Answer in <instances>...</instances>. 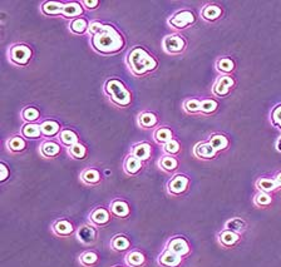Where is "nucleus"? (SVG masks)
Returning <instances> with one entry per match:
<instances>
[{"label":"nucleus","instance_id":"obj_1","mask_svg":"<svg viewBox=\"0 0 281 267\" xmlns=\"http://www.w3.org/2000/svg\"><path fill=\"white\" fill-rule=\"evenodd\" d=\"M88 32L91 34V46L97 53L112 56L122 52L126 46L123 36L111 24L92 22Z\"/></svg>","mask_w":281,"mask_h":267},{"label":"nucleus","instance_id":"obj_2","mask_svg":"<svg viewBox=\"0 0 281 267\" xmlns=\"http://www.w3.org/2000/svg\"><path fill=\"white\" fill-rule=\"evenodd\" d=\"M127 64L129 70L136 76H142L151 72L156 70L158 62L151 53H148L143 46H134L127 56Z\"/></svg>","mask_w":281,"mask_h":267},{"label":"nucleus","instance_id":"obj_3","mask_svg":"<svg viewBox=\"0 0 281 267\" xmlns=\"http://www.w3.org/2000/svg\"><path fill=\"white\" fill-rule=\"evenodd\" d=\"M104 90H106L107 96L109 100L118 107H128L132 102V94L123 82L119 79H109L107 80L106 86H104Z\"/></svg>","mask_w":281,"mask_h":267},{"label":"nucleus","instance_id":"obj_4","mask_svg":"<svg viewBox=\"0 0 281 267\" xmlns=\"http://www.w3.org/2000/svg\"><path fill=\"white\" fill-rule=\"evenodd\" d=\"M33 52L26 44H16L9 49V59L13 64L19 66H26L31 62Z\"/></svg>","mask_w":281,"mask_h":267},{"label":"nucleus","instance_id":"obj_5","mask_svg":"<svg viewBox=\"0 0 281 267\" xmlns=\"http://www.w3.org/2000/svg\"><path fill=\"white\" fill-rule=\"evenodd\" d=\"M196 22L195 14L191 10H180L168 19V24L175 29H186Z\"/></svg>","mask_w":281,"mask_h":267},{"label":"nucleus","instance_id":"obj_6","mask_svg":"<svg viewBox=\"0 0 281 267\" xmlns=\"http://www.w3.org/2000/svg\"><path fill=\"white\" fill-rule=\"evenodd\" d=\"M190 186V178L185 174H176L171 178L167 184L168 194L172 196H181L187 191Z\"/></svg>","mask_w":281,"mask_h":267},{"label":"nucleus","instance_id":"obj_7","mask_svg":"<svg viewBox=\"0 0 281 267\" xmlns=\"http://www.w3.org/2000/svg\"><path fill=\"white\" fill-rule=\"evenodd\" d=\"M186 40L178 34H171L163 39V49L168 54H181L186 49Z\"/></svg>","mask_w":281,"mask_h":267},{"label":"nucleus","instance_id":"obj_8","mask_svg":"<svg viewBox=\"0 0 281 267\" xmlns=\"http://www.w3.org/2000/svg\"><path fill=\"white\" fill-rule=\"evenodd\" d=\"M166 250L173 252V254H178L181 257H186L191 254V246L188 244L187 240L182 236L172 237L170 241L167 242Z\"/></svg>","mask_w":281,"mask_h":267},{"label":"nucleus","instance_id":"obj_9","mask_svg":"<svg viewBox=\"0 0 281 267\" xmlns=\"http://www.w3.org/2000/svg\"><path fill=\"white\" fill-rule=\"evenodd\" d=\"M233 86H235V79L232 76H218V79L213 84L212 92L217 97H226V96L230 94Z\"/></svg>","mask_w":281,"mask_h":267},{"label":"nucleus","instance_id":"obj_10","mask_svg":"<svg viewBox=\"0 0 281 267\" xmlns=\"http://www.w3.org/2000/svg\"><path fill=\"white\" fill-rule=\"evenodd\" d=\"M112 212L111 210H107L104 207H98V208L93 210L89 214V221L93 226L103 227L111 222Z\"/></svg>","mask_w":281,"mask_h":267},{"label":"nucleus","instance_id":"obj_11","mask_svg":"<svg viewBox=\"0 0 281 267\" xmlns=\"http://www.w3.org/2000/svg\"><path fill=\"white\" fill-rule=\"evenodd\" d=\"M217 150L210 144V142H200L193 148V154L200 160H213L217 156Z\"/></svg>","mask_w":281,"mask_h":267},{"label":"nucleus","instance_id":"obj_12","mask_svg":"<svg viewBox=\"0 0 281 267\" xmlns=\"http://www.w3.org/2000/svg\"><path fill=\"white\" fill-rule=\"evenodd\" d=\"M241 240V234H236V232L230 231V230H222L220 234H217V241L225 248H231V247L236 246L238 241Z\"/></svg>","mask_w":281,"mask_h":267},{"label":"nucleus","instance_id":"obj_13","mask_svg":"<svg viewBox=\"0 0 281 267\" xmlns=\"http://www.w3.org/2000/svg\"><path fill=\"white\" fill-rule=\"evenodd\" d=\"M97 230L92 224H83L77 231V238L83 244H91L97 240Z\"/></svg>","mask_w":281,"mask_h":267},{"label":"nucleus","instance_id":"obj_14","mask_svg":"<svg viewBox=\"0 0 281 267\" xmlns=\"http://www.w3.org/2000/svg\"><path fill=\"white\" fill-rule=\"evenodd\" d=\"M183 261V257L178 256V254H173V252L165 250L162 254L158 256V264L163 267H178Z\"/></svg>","mask_w":281,"mask_h":267},{"label":"nucleus","instance_id":"obj_15","mask_svg":"<svg viewBox=\"0 0 281 267\" xmlns=\"http://www.w3.org/2000/svg\"><path fill=\"white\" fill-rule=\"evenodd\" d=\"M143 168V162L141 160H138L137 157H134L133 154L127 156V158L124 160L123 163V170L126 172V174L128 176H136L138 174Z\"/></svg>","mask_w":281,"mask_h":267},{"label":"nucleus","instance_id":"obj_16","mask_svg":"<svg viewBox=\"0 0 281 267\" xmlns=\"http://www.w3.org/2000/svg\"><path fill=\"white\" fill-rule=\"evenodd\" d=\"M52 231H53L54 234H57L59 237H68L71 234H73L74 226L68 220H58L52 226Z\"/></svg>","mask_w":281,"mask_h":267},{"label":"nucleus","instance_id":"obj_17","mask_svg":"<svg viewBox=\"0 0 281 267\" xmlns=\"http://www.w3.org/2000/svg\"><path fill=\"white\" fill-rule=\"evenodd\" d=\"M124 262L129 267H143L146 264V256L138 250H132L126 254Z\"/></svg>","mask_w":281,"mask_h":267},{"label":"nucleus","instance_id":"obj_18","mask_svg":"<svg viewBox=\"0 0 281 267\" xmlns=\"http://www.w3.org/2000/svg\"><path fill=\"white\" fill-rule=\"evenodd\" d=\"M62 147L54 140H44L41 144V154L46 158H54L61 153Z\"/></svg>","mask_w":281,"mask_h":267},{"label":"nucleus","instance_id":"obj_19","mask_svg":"<svg viewBox=\"0 0 281 267\" xmlns=\"http://www.w3.org/2000/svg\"><path fill=\"white\" fill-rule=\"evenodd\" d=\"M151 153H152V147L147 142L137 143L132 148V154L138 158V160H142V162H146V160H150Z\"/></svg>","mask_w":281,"mask_h":267},{"label":"nucleus","instance_id":"obj_20","mask_svg":"<svg viewBox=\"0 0 281 267\" xmlns=\"http://www.w3.org/2000/svg\"><path fill=\"white\" fill-rule=\"evenodd\" d=\"M41 130H42V134L47 138L56 137V136H59V133L62 132L61 124L54 120H44V122H42Z\"/></svg>","mask_w":281,"mask_h":267},{"label":"nucleus","instance_id":"obj_21","mask_svg":"<svg viewBox=\"0 0 281 267\" xmlns=\"http://www.w3.org/2000/svg\"><path fill=\"white\" fill-rule=\"evenodd\" d=\"M111 212L113 216L119 217V218H126L131 214V207L127 204L126 201H122V200H116L111 204Z\"/></svg>","mask_w":281,"mask_h":267},{"label":"nucleus","instance_id":"obj_22","mask_svg":"<svg viewBox=\"0 0 281 267\" xmlns=\"http://www.w3.org/2000/svg\"><path fill=\"white\" fill-rule=\"evenodd\" d=\"M101 172L98 170H96V168H87L81 174V181L83 184H88V186H96V184H98L101 182Z\"/></svg>","mask_w":281,"mask_h":267},{"label":"nucleus","instance_id":"obj_23","mask_svg":"<svg viewBox=\"0 0 281 267\" xmlns=\"http://www.w3.org/2000/svg\"><path fill=\"white\" fill-rule=\"evenodd\" d=\"M221 16H222V9L216 4H208V6H203V9L201 10V16L206 22H216L221 18Z\"/></svg>","mask_w":281,"mask_h":267},{"label":"nucleus","instance_id":"obj_24","mask_svg":"<svg viewBox=\"0 0 281 267\" xmlns=\"http://www.w3.org/2000/svg\"><path fill=\"white\" fill-rule=\"evenodd\" d=\"M83 14V6L81 3L77 2H71V3H66L63 9L62 16L67 19H77V16H81Z\"/></svg>","mask_w":281,"mask_h":267},{"label":"nucleus","instance_id":"obj_25","mask_svg":"<svg viewBox=\"0 0 281 267\" xmlns=\"http://www.w3.org/2000/svg\"><path fill=\"white\" fill-rule=\"evenodd\" d=\"M256 187L258 191L266 192V194H273L278 190L273 177H260L256 181Z\"/></svg>","mask_w":281,"mask_h":267},{"label":"nucleus","instance_id":"obj_26","mask_svg":"<svg viewBox=\"0 0 281 267\" xmlns=\"http://www.w3.org/2000/svg\"><path fill=\"white\" fill-rule=\"evenodd\" d=\"M138 124L145 130H151L158 124V118L152 112H142L138 116Z\"/></svg>","mask_w":281,"mask_h":267},{"label":"nucleus","instance_id":"obj_27","mask_svg":"<svg viewBox=\"0 0 281 267\" xmlns=\"http://www.w3.org/2000/svg\"><path fill=\"white\" fill-rule=\"evenodd\" d=\"M66 4L59 3V2H46L42 6V13L46 14V16H62L63 13V9Z\"/></svg>","mask_w":281,"mask_h":267},{"label":"nucleus","instance_id":"obj_28","mask_svg":"<svg viewBox=\"0 0 281 267\" xmlns=\"http://www.w3.org/2000/svg\"><path fill=\"white\" fill-rule=\"evenodd\" d=\"M22 136L27 140H38L42 136V130L41 124H37V123H27L22 128Z\"/></svg>","mask_w":281,"mask_h":267},{"label":"nucleus","instance_id":"obj_29","mask_svg":"<svg viewBox=\"0 0 281 267\" xmlns=\"http://www.w3.org/2000/svg\"><path fill=\"white\" fill-rule=\"evenodd\" d=\"M208 142L210 144L215 148L217 152H221V150H226L230 146V140L228 138L226 137L225 134H221V133H215V134L211 136L208 138Z\"/></svg>","mask_w":281,"mask_h":267},{"label":"nucleus","instance_id":"obj_30","mask_svg":"<svg viewBox=\"0 0 281 267\" xmlns=\"http://www.w3.org/2000/svg\"><path fill=\"white\" fill-rule=\"evenodd\" d=\"M7 147L12 153H21L26 150L27 142L23 136H13L7 142Z\"/></svg>","mask_w":281,"mask_h":267},{"label":"nucleus","instance_id":"obj_31","mask_svg":"<svg viewBox=\"0 0 281 267\" xmlns=\"http://www.w3.org/2000/svg\"><path fill=\"white\" fill-rule=\"evenodd\" d=\"M158 166H160L161 170H165V172L172 173L177 170L178 166H180V162H178L177 158H175L173 156L166 154L163 156V157H161V160H158Z\"/></svg>","mask_w":281,"mask_h":267},{"label":"nucleus","instance_id":"obj_32","mask_svg":"<svg viewBox=\"0 0 281 267\" xmlns=\"http://www.w3.org/2000/svg\"><path fill=\"white\" fill-rule=\"evenodd\" d=\"M111 247L112 250L117 252H124L127 250H129L131 247V241L128 240V237L124 234H116L113 238L111 240Z\"/></svg>","mask_w":281,"mask_h":267},{"label":"nucleus","instance_id":"obj_33","mask_svg":"<svg viewBox=\"0 0 281 267\" xmlns=\"http://www.w3.org/2000/svg\"><path fill=\"white\" fill-rule=\"evenodd\" d=\"M235 62L231 58H227V56L220 58L217 60V63H216V69H217L222 76H230V74L235 70Z\"/></svg>","mask_w":281,"mask_h":267},{"label":"nucleus","instance_id":"obj_34","mask_svg":"<svg viewBox=\"0 0 281 267\" xmlns=\"http://www.w3.org/2000/svg\"><path fill=\"white\" fill-rule=\"evenodd\" d=\"M89 26H91V24L88 23V20H87L86 18H77L71 22L69 29H71L72 33L78 34V36H83V34H86L87 32L89 30Z\"/></svg>","mask_w":281,"mask_h":267},{"label":"nucleus","instance_id":"obj_35","mask_svg":"<svg viewBox=\"0 0 281 267\" xmlns=\"http://www.w3.org/2000/svg\"><path fill=\"white\" fill-rule=\"evenodd\" d=\"M153 138H155V140L158 143V144L165 146L166 143H168L170 140H173V133L170 128L161 127L155 130V133H153Z\"/></svg>","mask_w":281,"mask_h":267},{"label":"nucleus","instance_id":"obj_36","mask_svg":"<svg viewBox=\"0 0 281 267\" xmlns=\"http://www.w3.org/2000/svg\"><path fill=\"white\" fill-rule=\"evenodd\" d=\"M225 228L241 234H243L246 230H247V224H246L245 220L238 218V217H235V218H231V220H228L227 222H226Z\"/></svg>","mask_w":281,"mask_h":267},{"label":"nucleus","instance_id":"obj_37","mask_svg":"<svg viewBox=\"0 0 281 267\" xmlns=\"http://www.w3.org/2000/svg\"><path fill=\"white\" fill-rule=\"evenodd\" d=\"M58 138L59 140H61L62 144L67 146L68 148L78 143V136H77V133L72 130H62V132L59 133Z\"/></svg>","mask_w":281,"mask_h":267},{"label":"nucleus","instance_id":"obj_38","mask_svg":"<svg viewBox=\"0 0 281 267\" xmlns=\"http://www.w3.org/2000/svg\"><path fill=\"white\" fill-rule=\"evenodd\" d=\"M98 254L94 251H84L83 254L79 256V264L84 267H92L98 264Z\"/></svg>","mask_w":281,"mask_h":267},{"label":"nucleus","instance_id":"obj_39","mask_svg":"<svg viewBox=\"0 0 281 267\" xmlns=\"http://www.w3.org/2000/svg\"><path fill=\"white\" fill-rule=\"evenodd\" d=\"M272 204V196L271 194H266V192L258 191L253 197V204L256 207H267Z\"/></svg>","mask_w":281,"mask_h":267},{"label":"nucleus","instance_id":"obj_40","mask_svg":"<svg viewBox=\"0 0 281 267\" xmlns=\"http://www.w3.org/2000/svg\"><path fill=\"white\" fill-rule=\"evenodd\" d=\"M218 108L217 100H212V98H207V100H201V113L206 116H210L215 113Z\"/></svg>","mask_w":281,"mask_h":267},{"label":"nucleus","instance_id":"obj_41","mask_svg":"<svg viewBox=\"0 0 281 267\" xmlns=\"http://www.w3.org/2000/svg\"><path fill=\"white\" fill-rule=\"evenodd\" d=\"M68 154L74 160H84L87 157V148L82 143H77V144L72 146L68 148Z\"/></svg>","mask_w":281,"mask_h":267},{"label":"nucleus","instance_id":"obj_42","mask_svg":"<svg viewBox=\"0 0 281 267\" xmlns=\"http://www.w3.org/2000/svg\"><path fill=\"white\" fill-rule=\"evenodd\" d=\"M22 117L26 122L28 123H34L36 120H38L41 118V112L39 110H37L36 107H27L24 108L23 112H22Z\"/></svg>","mask_w":281,"mask_h":267},{"label":"nucleus","instance_id":"obj_43","mask_svg":"<svg viewBox=\"0 0 281 267\" xmlns=\"http://www.w3.org/2000/svg\"><path fill=\"white\" fill-rule=\"evenodd\" d=\"M183 108L188 114H198V113H201V100H195V98L187 100L183 104Z\"/></svg>","mask_w":281,"mask_h":267},{"label":"nucleus","instance_id":"obj_44","mask_svg":"<svg viewBox=\"0 0 281 267\" xmlns=\"http://www.w3.org/2000/svg\"><path fill=\"white\" fill-rule=\"evenodd\" d=\"M163 152L167 156H177L181 152V144L175 140H170L163 146Z\"/></svg>","mask_w":281,"mask_h":267},{"label":"nucleus","instance_id":"obj_45","mask_svg":"<svg viewBox=\"0 0 281 267\" xmlns=\"http://www.w3.org/2000/svg\"><path fill=\"white\" fill-rule=\"evenodd\" d=\"M270 120L271 123H272L277 130H281V104L276 106V107L271 110Z\"/></svg>","mask_w":281,"mask_h":267},{"label":"nucleus","instance_id":"obj_46","mask_svg":"<svg viewBox=\"0 0 281 267\" xmlns=\"http://www.w3.org/2000/svg\"><path fill=\"white\" fill-rule=\"evenodd\" d=\"M11 176V170H9L8 166L4 162L0 163V182H6Z\"/></svg>","mask_w":281,"mask_h":267},{"label":"nucleus","instance_id":"obj_47","mask_svg":"<svg viewBox=\"0 0 281 267\" xmlns=\"http://www.w3.org/2000/svg\"><path fill=\"white\" fill-rule=\"evenodd\" d=\"M82 6H86L87 9H96L97 6H99V0H84V2H82Z\"/></svg>","mask_w":281,"mask_h":267},{"label":"nucleus","instance_id":"obj_48","mask_svg":"<svg viewBox=\"0 0 281 267\" xmlns=\"http://www.w3.org/2000/svg\"><path fill=\"white\" fill-rule=\"evenodd\" d=\"M273 180H275L276 184H277V188L280 190L281 188V170H280V172L276 173L275 176H273Z\"/></svg>","mask_w":281,"mask_h":267},{"label":"nucleus","instance_id":"obj_49","mask_svg":"<svg viewBox=\"0 0 281 267\" xmlns=\"http://www.w3.org/2000/svg\"><path fill=\"white\" fill-rule=\"evenodd\" d=\"M275 147H276V150H277L278 153H281V136L277 138V140H276Z\"/></svg>","mask_w":281,"mask_h":267},{"label":"nucleus","instance_id":"obj_50","mask_svg":"<svg viewBox=\"0 0 281 267\" xmlns=\"http://www.w3.org/2000/svg\"><path fill=\"white\" fill-rule=\"evenodd\" d=\"M114 267H122V266H114Z\"/></svg>","mask_w":281,"mask_h":267}]
</instances>
